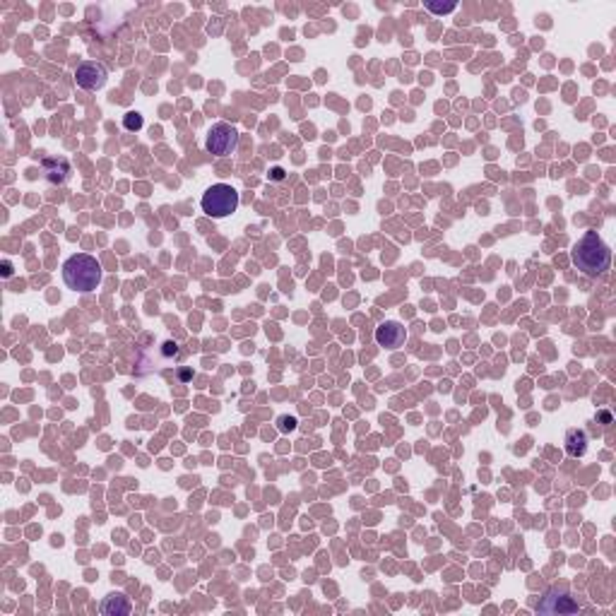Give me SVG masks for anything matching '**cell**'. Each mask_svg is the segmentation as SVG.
Returning <instances> with one entry per match:
<instances>
[{
    "mask_svg": "<svg viewBox=\"0 0 616 616\" xmlns=\"http://www.w3.org/2000/svg\"><path fill=\"white\" fill-rule=\"evenodd\" d=\"M573 263L583 275L599 277L609 270L612 248L602 241L597 232H585V236L573 246Z\"/></svg>",
    "mask_w": 616,
    "mask_h": 616,
    "instance_id": "obj_1",
    "label": "cell"
},
{
    "mask_svg": "<svg viewBox=\"0 0 616 616\" xmlns=\"http://www.w3.org/2000/svg\"><path fill=\"white\" fill-rule=\"evenodd\" d=\"M407 342V330L402 322L398 320H385L376 327V345L385 347V349H398Z\"/></svg>",
    "mask_w": 616,
    "mask_h": 616,
    "instance_id": "obj_7",
    "label": "cell"
},
{
    "mask_svg": "<svg viewBox=\"0 0 616 616\" xmlns=\"http://www.w3.org/2000/svg\"><path fill=\"white\" fill-rule=\"evenodd\" d=\"M133 604H130L128 597H123L121 593H114L101 602V614L106 616H121V614H130Z\"/></svg>",
    "mask_w": 616,
    "mask_h": 616,
    "instance_id": "obj_10",
    "label": "cell"
},
{
    "mask_svg": "<svg viewBox=\"0 0 616 616\" xmlns=\"http://www.w3.org/2000/svg\"><path fill=\"white\" fill-rule=\"evenodd\" d=\"M63 282L72 291H94L101 282V265L90 253H77L63 263Z\"/></svg>",
    "mask_w": 616,
    "mask_h": 616,
    "instance_id": "obj_2",
    "label": "cell"
},
{
    "mask_svg": "<svg viewBox=\"0 0 616 616\" xmlns=\"http://www.w3.org/2000/svg\"><path fill=\"white\" fill-rule=\"evenodd\" d=\"M143 125H145V121L138 111H128V114L123 116V128L128 130V133H138V130H143Z\"/></svg>",
    "mask_w": 616,
    "mask_h": 616,
    "instance_id": "obj_11",
    "label": "cell"
},
{
    "mask_svg": "<svg viewBox=\"0 0 616 616\" xmlns=\"http://www.w3.org/2000/svg\"><path fill=\"white\" fill-rule=\"evenodd\" d=\"M272 174H275V178H277V181L285 178V171H282V169H275V171H272Z\"/></svg>",
    "mask_w": 616,
    "mask_h": 616,
    "instance_id": "obj_14",
    "label": "cell"
},
{
    "mask_svg": "<svg viewBox=\"0 0 616 616\" xmlns=\"http://www.w3.org/2000/svg\"><path fill=\"white\" fill-rule=\"evenodd\" d=\"M238 140H241L238 130L234 128L232 123H224L222 121V123H214L212 128H209L207 140H205V147H207V152L214 156H229L238 150Z\"/></svg>",
    "mask_w": 616,
    "mask_h": 616,
    "instance_id": "obj_4",
    "label": "cell"
},
{
    "mask_svg": "<svg viewBox=\"0 0 616 616\" xmlns=\"http://www.w3.org/2000/svg\"><path fill=\"white\" fill-rule=\"evenodd\" d=\"M238 203H241L238 190L234 188V185H227V183L209 185V188L203 193V200H200L203 212L209 214V217H217V219L229 217V214L236 212Z\"/></svg>",
    "mask_w": 616,
    "mask_h": 616,
    "instance_id": "obj_3",
    "label": "cell"
},
{
    "mask_svg": "<svg viewBox=\"0 0 616 616\" xmlns=\"http://www.w3.org/2000/svg\"><path fill=\"white\" fill-rule=\"evenodd\" d=\"M537 612L540 614H575L578 612V602L571 597L568 590H549V593L542 597V602L537 604Z\"/></svg>",
    "mask_w": 616,
    "mask_h": 616,
    "instance_id": "obj_5",
    "label": "cell"
},
{
    "mask_svg": "<svg viewBox=\"0 0 616 616\" xmlns=\"http://www.w3.org/2000/svg\"><path fill=\"white\" fill-rule=\"evenodd\" d=\"M3 275H5V277H10V275H12V265H10L8 260L3 263Z\"/></svg>",
    "mask_w": 616,
    "mask_h": 616,
    "instance_id": "obj_13",
    "label": "cell"
},
{
    "mask_svg": "<svg viewBox=\"0 0 616 616\" xmlns=\"http://www.w3.org/2000/svg\"><path fill=\"white\" fill-rule=\"evenodd\" d=\"M106 80H109V72H106V68L96 61H85L75 70L77 87H82V90H87V92L101 90V87L106 85Z\"/></svg>",
    "mask_w": 616,
    "mask_h": 616,
    "instance_id": "obj_6",
    "label": "cell"
},
{
    "mask_svg": "<svg viewBox=\"0 0 616 616\" xmlns=\"http://www.w3.org/2000/svg\"><path fill=\"white\" fill-rule=\"evenodd\" d=\"M427 10H431V12H438V14H446V12H453V10H455V3H448V5L427 3Z\"/></svg>",
    "mask_w": 616,
    "mask_h": 616,
    "instance_id": "obj_12",
    "label": "cell"
},
{
    "mask_svg": "<svg viewBox=\"0 0 616 616\" xmlns=\"http://www.w3.org/2000/svg\"><path fill=\"white\" fill-rule=\"evenodd\" d=\"M43 174H46L48 183H65L70 178L72 169H70V161L68 159H46L43 161Z\"/></svg>",
    "mask_w": 616,
    "mask_h": 616,
    "instance_id": "obj_8",
    "label": "cell"
},
{
    "mask_svg": "<svg viewBox=\"0 0 616 616\" xmlns=\"http://www.w3.org/2000/svg\"><path fill=\"white\" fill-rule=\"evenodd\" d=\"M599 419H602V422H607V424H609V422H612V417H609V414H607V412H602V414H599Z\"/></svg>",
    "mask_w": 616,
    "mask_h": 616,
    "instance_id": "obj_15",
    "label": "cell"
},
{
    "mask_svg": "<svg viewBox=\"0 0 616 616\" xmlns=\"http://www.w3.org/2000/svg\"><path fill=\"white\" fill-rule=\"evenodd\" d=\"M566 453L571 458H583L588 453V436L580 429H568L566 431Z\"/></svg>",
    "mask_w": 616,
    "mask_h": 616,
    "instance_id": "obj_9",
    "label": "cell"
}]
</instances>
